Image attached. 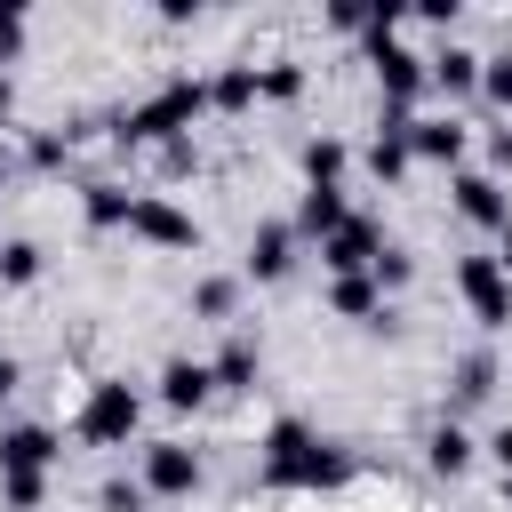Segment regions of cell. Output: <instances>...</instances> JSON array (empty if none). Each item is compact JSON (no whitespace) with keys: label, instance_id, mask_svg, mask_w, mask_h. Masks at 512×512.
<instances>
[{"label":"cell","instance_id":"obj_1","mask_svg":"<svg viewBox=\"0 0 512 512\" xmlns=\"http://www.w3.org/2000/svg\"><path fill=\"white\" fill-rule=\"evenodd\" d=\"M352 480V448H336V440H320L312 424H296V416H280L272 432H264V488H344Z\"/></svg>","mask_w":512,"mask_h":512},{"label":"cell","instance_id":"obj_2","mask_svg":"<svg viewBox=\"0 0 512 512\" xmlns=\"http://www.w3.org/2000/svg\"><path fill=\"white\" fill-rule=\"evenodd\" d=\"M200 112H208V80L176 72L160 96H144V104H128V112L112 120V144H120V152H128V144H176V136H192Z\"/></svg>","mask_w":512,"mask_h":512},{"label":"cell","instance_id":"obj_3","mask_svg":"<svg viewBox=\"0 0 512 512\" xmlns=\"http://www.w3.org/2000/svg\"><path fill=\"white\" fill-rule=\"evenodd\" d=\"M136 424H144V392L128 376H96L88 400H80V416H72V440L80 448H128Z\"/></svg>","mask_w":512,"mask_h":512},{"label":"cell","instance_id":"obj_4","mask_svg":"<svg viewBox=\"0 0 512 512\" xmlns=\"http://www.w3.org/2000/svg\"><path fill=\"white\" fill-rule=\"evenodd\" d=\"M456 288H464V304H472L480 328H512V272L496 256H464L456 264Z\"/></svg>","mask_w":512,"mask_h":512},{"label":"cell","instance_id":"obj_5","mask_svg":"<svg viewBox=\"0 0 512 512\" xmlns=\"http://www.w3.org/2000/svg\"><path fill=\"white\" fill-rule=\"evenodd\" d=\"M456 216L464 224H480V232H504L512 224V192H504V176L496 168H456Z\"/></svg>","mask_w":512,"mask_h":512},{"label":"cell","instance_id":"obj_6","mask_svg":"<svg viewBox=\"0 0 512 512\" xmlns=\"http://www.w3.org/2000/svg\"><path fill=\"white\" fill-rule=\"evenodd\" d=\"M128 232H136V240H152V248H200V224H192V216H184L168 192H136Z\"/></svg>","mask_w":512,"mask_h":512},{"label":"cell","instance_id":"obj_7","mask_svg":"<svg viewBox=\"0 0 512 512\" xmlns=\"http://www.w3.org/2000/svg\"><path fill=\"white\" fill-rule=\"evenodd\" d=\"M376 256H384V232H376V216H352L336 240H320V264H328V280H360Z\"/></svg>","mask_w":512,"mask_h":512},{"label":"cell","instance_id":"obj_8","mask_svg":"<svg viewBox=\"0 0 512 512\" xmlns=\"http://www.w3.org/2000/svg\"><path fill=\"white\" fill-rule=\"evenodd\" d=\"M200 488V456L184 440H144V496H192Z\"/></svg>","mask_w":512,"mask_h":512},{"label":"cell","instance_id":"obj_9","mask_svg":"<svg viewBox=\"0 0 512 512\" xmlns=\"http://www.w3.org/2000/svg\"><path fill=\"white\" fill-rule=\"evenodd\" d=\"M408 152H416V160H432V168H464V152H472V128H464V120H448V112H416V128H408Z\"/></svg>","mask_w":512,"mask_h":512},{"label":"cell","instance_id":"obj_10","mask_svg":"<svg viewBox=\"0 0 512 512\" xmlns=\"http://www.w3.org/2000/svg\"><path fill=\"white\" fill-rule=\"evenodd\" d=\"M296 240H336L344 224H352V200H344V184H304V200H296Z\"/></svg>","mask_w":512,"mask_h":512},{"label":"cell","instance_id":"obj_11","mask_svg":"<svg viewBox=\"0 0 512 512\" xmlns=\"http://www.w3.org/2000/svg\"><path fill=\"white\" fill-rule=\"evenodd\" d=\"M64 456V440L48 424H0V472H48Z\"/></svg>","mask_w":512,"mask_h":512},{"label":"cell","instance_id":"obj_12","mask_svg":"<svg viewBox=\"0 0 512 512\" xmlns=\"http://www.w3.org/2000/svg\"><path fill=\"white\" fill-rule=\"evenodd\" d=\"M288 264H296V224H280V216H272V224H256V232H248V264H240V272H248V280H288Z\"/></svg>","mask_w":512,"mask_h":512},{"label":"cell","instance_id":"obj_13","mask_svg":"<svg viewBox=\"0 0 512 512\" xmlns=\"http://www.w3.org/2000/svg\"><path fill=\"white\" fill-rule=\"evenodd\" d=\"M208 392H216V368L208 360H168L160 368V408L192 416V408H208Z\"/></svg>","mask_w":512,"mask_h":512},{"label":"cell","instance_id":"obj_14","mask_svg":"<svg viewBox=\"0 0 512 512\" xmlns=\"http://www.w3.org/2000/svg\"><path fill=\"white\" fill-rule=\"evenodd\" d=\"M80 216H88L96 232H128L136 192H128V184H112V176H88V184H80Z\"/></svg>","mask_w":512,"mask_h":512},{"label":"cell","instance_id":"obj_15","mask_svg":"<svg viewBox=\"0 0 512 512\" xmlns=\"http://www.w3.org/2000/svg\"><path fill=\"white\" fill-rule=\"evenodd\" d=\"M472 456H480V448H472V432H464L456 416H440V424L424 432V464H432L440 480H464V472H472Z\"/></svg>","mask_w":512,"mask_h":512},{"label":"cell","instance_id":"obj_16","mask_svg":"<svg viewBox=\"0 0 512 512\" xmlns=\"http://www.w3.org/2000/svg\"><path fill=\"white\" fill-rule=\"evenodd\" d=\"M480 64H488V56H472L464 40H448V48H432V56H424V72H432V88H440V96H472V88H480Z\"/></svg>","mask_w":512,"mask_h":512},{"label":"cell","instance_id":"obj_17","mask_svg":"<svg viewBox=\"0 0 512 512\" xmlns=\"http://www.w3.org/2000/svg\"><path fill=\"white\" fill-rule=\"evenodd\" d=\"M208 368H216V392H256V368H264V344H256V336H224V352H216Z\"/></svg>","mask_w":512,"mask_h":512},{"label":"cell","instance_id":"obj_18","mask_svg":"<svg viewBox=\"0 0 512 512\" xmlns=\"http://www.w3.org/2000/svg\"><path fill=\"white\" fill-rule=\"evenodd\" d=\"M264 96V72L256 64H224L216 80H208V112H248Z\"/></svg>","mask_w":512,"mask_h":512},{"label":"cell","instance_id":"obj_19","mask_svg":"<svg viewBox=\"0 0 512 512\" xmlns=\"http://www.w3.org/2000/svg\"><path fill=\"white\" fill-rule=\"evenodd\" d=\"M328 304H336L344 320H368V328H376V320L392 312V304H384V288H376L368 272H360V280H328Z\"/></svg>","mask_w":512,"mask_h":512},{"label":"cell","instance_id":"obj_20","mask_svg":"<svg viewBox=\"0 0 512 512\" xmlns=\"http://www.w3.org/2000/svg\"><path fill=\"white\" fill-rule=\"evenodd\" d=\"M344 168H352V152H344L336 136H312V144H304V176H312V184H344Z\"/></svg>","mask_w":512,"mask_h":512},{"label":"cell","instance_id":"obj_21","mask_svg":"<svg viewBox=\"0 0 512 512\" xmlns=\"http://www.w3.org/2000/svg\"><path fill=\"white\" fill-rule=\"evenodd\" d=\"M408 160H416V152H408V136H376V144H368V176H376V184H400V176H408Z\"/></svg>","mask_w":512,"mask_h":512},{"label":"cell","instance_id":"obj_22","mask_svg":"<svg viewBox=\"0 0 512 512\" xmlns=\"http://www.w3.org/2000/svg\"><path fill=\"white\" fill-rule=\"evenodd\" d=\"M0 504L8 512H40L48 504V472H0Z\"/></svg>","mask_w":512,"mask_h":512},{"label":"cell","instance_id":"obj_23","mask_svg":"<svg viewBox=\"0 0 512 512\" xmlns=\"http://www.w3.org/2000/svg\"><path fill=\"white\" fill-rule=\"evenodd\" d=\"M368 280H376V288H384V296H400V288H408V280H416V256H408V248H392V240H384V256H376V264H368Z\"/></svg>","mask_w":512,"mask_h":512},{"label":"cell","instance_id":"obj_24","mask_svg":"<svg viewBox=\"0 0 512 512\" xmlns=\"http://www.w3.org/2000/svg\"><path fill=\"white\" fill-rule=\"evenodd\" d=\"M232 304H240V280H200L192 288V320H232Z\"/></svg>","mask_w":512,"mask_h":512},{"label":"cell","instance_id":"obj_25","mask_svg":"<svg viewBox=\"0 0 512 512\" xmlns=\"http://www.w3.org/2000/svg\"><path fill=\"white\" fill-rule=\"evenodd\" d=\"M32 280H40V248L32 240H8L0 248V288H32Z\"/></svg>","mask_w":512,"mask_h":512},{"label":"cell","instance_id":"obj_26","mask_svg":"<svg viewBox=\"0 0 512 512\" xmlns=\"http://www.w3.org/2000/svg\"><path fill=\"white\" fill-rule=\"evenodd\" d=\"M488 392H496V360H488V352L456 360V400H488Z\"/></svg>","mask_w":512,"mask_h":512},{"label":"cell","instance_id":"obj_27","mask_svg":"<svg viewBox=\"0 0 512 512\" xmlns=\"http://www.w3.org/2000/svg\"><path fill=\"white\" fill-rule=\"evenodd\" d=\"M24 32H32V16H24V0H0V72L24 56Z\"/></svg>","mask_w":512,"mask_h":512},{"label":"cell","instance_id":"obj_28","mask_svg":"<svg viewBox=\"0 0 512 512\" xmlns=\"http://www.w3.org/2000/svg\"><path fill=\"white\" fill-rule=\"evenodd\" d=\"M264 96H272V104H296V96H304V64H288V56L264 64Z\"/></svg>","mask_w":512,"mask_h":512},{"label":"cell","instance_id":"obj_29","mask_svg":"<svg viewBox=\"0 0 512 512\" xmlns=\"http://www.w3.org/2000/svg\"><path fill=\"white\" fill-rule=\"evenodd\" d=\"M480 96L512 112V56H488V64H480Z\"/></svg>","mask_w":512,"mask_h":512},{"label":"cell","instance_id":"obj_30","mask_svg":"<svg viewBox=\"0 0 512 512\" xmlns=\"http://www.w3.org/2000/svg\"><path fill=\"white\" fill-rule=\"evenodd\" d=\"M24 160H32V168H64V160H72V128H64V136H56V128H48V136H32V152H24Z\"/></svg>","mask_w":512,"mask_h":512},{"label":"cell","instance_id":"obj_31","mask_svg":"<svg viewBox=\"0 0 512 512\" xmlns=\"http://www.w3.org/2000/svg\"><path fill=\"white\" fill-rule=\"evenodd\" d=\"M96 504H104V512H144V488H136V480H104Z\"/></svg>","mask_w":512,"mask_h":512},{"label":"cell","instance_id":"obj_32","mask_svg":"<svg viewBox=\"0 0 512 512\" xmlns=\"http://www.w3.org/2000/svg\"><path fill=\"white\" fill-rule=\"evenodd\" d=\"M328 24L360 40V32H368V0H328Z\"/></svg>","mask_w":512,"mask_h":512},{"label":"cell","instance_id":"obj_33","mask_svg":"<svg viewBox=\"0 0 512 512\" xmlns=\"http://www.w3.org/2000/svg\"><path fill=\"white\" fill-rule=\"evenodd\" d=\"M160 168H168V176H184V168H192V136H176V144H160Z\"/></svg>","mask_w":512,"mask_h":512},{"label":"cell","instance_id":"obj_34","mask_svg":"<svg viewBox=\"0 0 512 512\" xmlns=\"http://www.w3.org/2000/svg\"><path fill=\"white\" fill-rule=\"evenodd\" d=\"M488 456H496V464H504V480H512V424H496V432H488Z\"/></svg>","mask_w":512,"mask_h":512},{"label":"cell","instance_id":"obj_35","mask_svg":"<svg viewBox=\"0 0 512 512\" xmlns=\"http://www.w3.org/2000/svg\"><path fill=\"white\" fill-rule=\"evenodd\" d=\"M488 160H496V176L512 168V128H496V136H488Z\"/></svg>","mask_w":512,"mask_h":512},{"label":"cell","instance_id":"obj_36","mask_svg":"<svg viewBox=\"0 0 512 512\" xmlns=\"http://www.w3.org/2000/svg\"><path fill=\"white\" fill-rule=\"evenodd\" d=\"M16 384H24V368H16L8 352H0V408H8V392H16Z\"/></svg>","mask_w":512,"mask_h":512},{"label":"cell","instance_id":"obj_37","mask_svg":"<svg viewBox=\"0 0 512 512\" xmlns=\"http://www.w3.org/2000/svg\"><path fill=\"white\" fill-rule=\"evenodd\" d=\"M8 120H16V80L0 72V128H8Z\"/></svg>","mask_w":512,"mask_h":512},{"label":"cell","instance_id":"obj_38","mask_svg":"<svg viewBox=\"0 0 512 512\" xmlns=\"http://www.w3.org/2000/svg\"><path fill=\"white\" fill-rule=\"evenodd\" d=\"M496 264H504V272H512V224H504V248H496Z\"/></svg>","mask_w":512,"mask_h":512},{"label":"cell","instance_id":"obj_39","mask_svg":"<svg viewBox=\"0 0 512 512\" xmlns=\"http://www.w3.org/2000/svg\"><path fill=\"white\" fill-rule=\"evenodd\" d=\"M8 176H16V160H8V144H0V192H8Z\"/></svg>","mask_w":512,"mask_h":512},{"label":"cell","instance_id":"obj_40","mask_svg":"<svg viewBox=\"0 0 512 512\" xmlns=\"http://www.w3.org/2000/svg\"><path fill=\"white\" fill-rule=\"evenodd\" d=\"M504 512H512V480H504Z\"/></svg>","mask_w":512,"mask_h":512},{"label":"cell","instance_id":"obj_41","mask_svg":"<svg viewBox=\"0 0 512 512\" xmlns=\"http://www.w3.org/2000/svg\"><path fill=\"white\" fill-rule=\"evenodd\" d=\"M0 248H8V240H0Z\"/></svg>","mask_w":512,"mask_h":512}]
</instances>
